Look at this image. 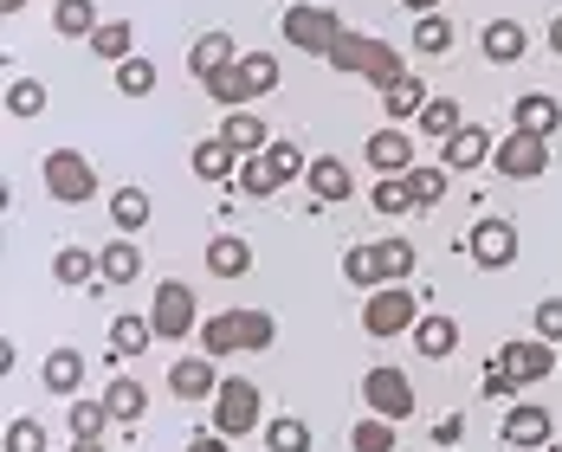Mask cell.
<instances>
[{
    "label": "cell",
    "instance_id": "31",
    "mask_svg": "<svg viewBox=\"0 0 562 452\" xmlns=\"http://www.w3.org/2000/svg\"><path fill=\"white\" fill-rule=\"evenodd\" d=\"M91 53L104 58V65L136 58V26H130V20H98V33H91Z\"/></svg>",
    "mask_w": 562,
    "mask_h": 452
},
{
    "label": "cell",
    "instance_id": "12",
    "mask_svg": "<svg viewBox=\"0 0 562 452\" xmlns=\"http://www.w3.org/2000/svg\"><path fill=\"white\" fill-rule=\"evenodd\" d=\"M465 252H472V265L505 272L510 259H517V226L510 221H479L472 233H465Z\"/></svg>",
    "mask_w": 562,
    "mask_h": 452
},
{
    "label": "cell",
    "instance_id": "14",
    "mask_svg": "<svg viewBox=\"0 0 562 452\" xmlns=\"http://www.w3.org/2000/svg\"><path fill=\"white\" fill-rule=\"evenodd\" d=\"M362 162H369L375 174H407V169H414V136H407L401 123H389V129H369Z\"/></svg>",
    "mask_w": 562,
    "mask_h": 452
},
{
    "label": "cell",
    "instance_id": "32",
    "mask_svg": "<svg viewBox=\"0 0 562 452\" xmlns=\"http://www.w3.org/2000/svg\"><path fill=\"white\" fill-rule=\"evenodd\" d=\"M149 342H156V324H149V317H116L111 324V362H136Z\"/></svg>",
    "mask_w": 562,
    "mask_h": 452
},
{
    "label": "cell",
    "instance_id": "10",
    "mask_svg": "<svg viewBox=\"0 0 562 452\" xmlns=\"http://www.w3.org/2000/svg\"><path fill=\"white\" fill-rule=\"evenodd\" d=\"M362 400H369V414H382V420L401 427V420L414 414V382H407L401 369L382 362V369H369V375H362Z\"/></svg>",
    "mask_w": 562,
    "mask_h": 452
},
{
    "label": "cell",
    "instance_id": "46",
    "mask_svg": "<svg viewBox=\"0 0 562 452\" xmlns=\"http://www.w3.org/2000/svg\"><path fill=\"white\" fill-rule=\"evenodd\" d=\"M530 337H543V342H562V297H543V304L530 310Z\"/></svg>",
    "mask_w": 562,
    "mask_h": 452
},
{
    "label": "cell",
    "instance_id": "13",
    "mask_svg": "<svg viewBox=\"0 0 562 452\" xmlns=\"http://www.w3.org/2000/svg\"><path fill=\"white\" fill-rule=\"evenodd\" d=\"M221 362H214V355H181V362H175L169 369V395L175 400H214L221 395Z\"/></svg>",
    "mask_w": 562,
    "mask_h": 452
},
{
    "label": "cell",
    "instance_id": "36",
    "mask_svg": "<svg viewBox=\"0 0 562 452\" xmlns=\"http://www.w3.org/2000/svg\"><path fill=\"white\" fill-rule=\"evenodd\" d=\"M239 84H246V98H266V91H279V58L272 53H239Z\"/></svg>",
    "mask_w": 562,
    "mask_h": 452
},
{
    "label": "cell",
    "instance_id": "19",
    "mask_svg": "<svg viewBox=\"0 0 562 452\" xmlns=\"http://www.w3.org/2000/svg\"><path fill=\"white\" fill-rule=\"evenodd\" d=\"M440 149H447V169H485V162L498 156V143H492L485 123H465L452 143H440Z\"/></svg>",
    "mask_w": 562,
    "mask_h": 452
},
{
    "label": "cell",
    "instance_id": "18",
    "mask_svg": "<svg viewBox=\"0 0 562 452\" xmlns=\"http://www.w3.org/2000/svg\"><path fill=\"white\" fill-rule=\"evenodd\" d=\"M550 427H557V420H550L543 400H517V407L505 414V447H543Z\"/></svg>",
    "mask_w": 562,
    "mask_h": 452
},
{
    "label": "cell",
    "instance_id": "44",
    "mask_svg": "<svg viewBox=\"0 0 562 452\" xmlns=\"http://www.w3.org/2000/svg\"><path fill=\"white\" fill-rule=\"evenodd\" d=\"M447 162H440V169H407V181H414V201H420V207H440V201H447Z\"/></svg>",
    "mask_w": 562,
    "mask_h": 452
},
{
    "label": "cell",
    "instance_id": "45",
    "mask_svg": "<svg viewBox=\"0 0 562 452\" xmlns=\"http://www.w3.org/2000/svg\"><path fill=\"white\" fill-rule=\"evenodd\" d=\"M7 452H46V427H40L33 414L7 420Z\"/></svg>",
    "mask_w": 562,
    "mask_h": 452
},
{
    "label": "cell",
    "instance_id": "48",
    "mask_svg": "<svg viewBox=\"0 0 562 452\" xmlns=\"http://www.w3.org/2000/svg\"><path fill=\"white\" fill-rule=\"evenodd\" d=\"M479 388H485L492 400H510V395H517V375H510L505 362L492 355V362H485V375H479Z\"/></svg>",
    "mask_w": 562,
    "mask_h": 452
},
{
    "label": "cell",
    "instance_id": "34",
    "mask_svg": "<svg viewBox=\"0 0 562 452\" xmlns=\"http://www.w3.org/2000/svg\"><path fill=\"white\" fill-rule=\"evenodd\" d=\"M40 111H46V84L26 78V71H13V78H7V116H13V123H33Z\"/></svg>",
    "mask_w": 562,
    "mask_h": 452
},
{
    "label": "cell",
    "instance_id": "30",
    "mask_svg": "<svg viewBox=\"0 0 562 452\" xmlns=\"http://www.w3.org/2000/svg\"><path fill=\"white\" fill-rule=\"evenodd\" d=\"M53 33L58 39H91L98 33V0H53Z\"/></svg>",
    "mask_w": 562,
    "mask_h": 452
},
{
    "label": "cell",
    "instance_id": "41",
    "mask_svg": "<svg viewBox=\"0 0 562 452\" xmlns=\"http://www.w3.org/2000/svg\"><path fill=\"white\" fill-rule=\"evenodd\" d=\"M111 226H116V233L149 226V194H143V188H116V194H111Z\"/></svg>",
    "mask_w": 562,
    "mask_h": 452
},
{
    "label": "cell",
    "instance_id": "54",
    "mask_svg": "<svg viewBox=\"0 0 562 452\" xmlns=\"http://www.w3.org/2000/svg\"><path fill=\"white\" fill-rule=\"evenodd\" d=\"M20 7H26V0H0V13H7V20H13V13H20Z\"/></svg>",
    "mask_w": 562,
    "mask_h": 452
},
{
    "label": "cell",
    "instance_id": "35",
    "mask_svg": "<svg viewBox=\"0 0 562 452\" xmlns=\"http://www.w3.org/2000/svg\"><path fill=\"white\" fill-rule=\"evenodd\" d=\"M116 420H111V407L104 400H71V414H65V433L71 440H104Z\"/></svg>",
    "mask_w": 562,
    "mask_h": 452
},
{
    "label": "cell",
    "instance_id": "39",
    "mask_svg": "<svg viewBox=\"0 0 562 452\" xmlns=\"http://www.w3.org/2000/svg\"><path fill=\"white\" fill-rule=\"evenodd\" d=\"M414 207H420V201H414V181H407V174H375V214H394V221H401V214H414Z\"/></svg>",
    "mask_w": 562,
    "mask_h": 452
},
{
    "label": "cell",
    "instance_id": "42",
    "mask_svg": "<svg viewBox=\"0 0 562 452\" xmlns=\"http://www.w3.org/2000/svg\"><path fill=\"white\" fill-rule=\"evenodd\" d=\"M156 78H162V71H156V58H123V65H116V91H123V98H149V91H156Z\"/></svg>",
    "mask_w": 562,
    "mask_h": 452
},
{
    "label": "cell",
    "instance_id": "43",
    "mask_svg": "<svg viewBox=\"0 0 562 452\" xmlns=\"http://www.w3.org/2000/svg\"><path fill=\"white\" fill-rule=\"evenodd\" d=\"M349 447H356V452H394V447H401V433H394V420H382V414H369V420H356Z\"/></svg>",
    "mask_w": 562,
    "mask_h": 452
},
{
    "label": "cell",
    "instance_id": "4",
    "mask_svg": "<svg viewBox=\"0 0 562 452\" xmlns=\"http://www.w3.org/2000/svg\"><path fill=\"white\" fill-rule=\"evenodd\" d=\"M279 26H284V46H297V53H311V58H330V46L349 33L337 7H317V0H297V7H284Z\"/></svg>",
    "mask_w": 562,
    "mask_h": 452
},
{
    "label": "cell",
    "instance_id": "27",
    "mask_svg": "<svg viewBox=\"0 0 562 452\" xmlns=\"http://www.w3.org/2000/svg\"><path fill=\"white\" fill-rule=\"evenodd\" d=\"M98 272H104L111 284H136V279H143V246H136L130 233H116L111 246L98 252Z\"/></svg>",
    "mask_w": 562,
    "mask_h": 452
},
{
    "label": "cell",
    "instance_id": "53",
    "mask_svg": "<svg viewBox=\"0 0 562 452\" xmlns=\"http://www.w3.org/2000/svg\"><path fill=\"white\" fill-rule=\"evenodd\" d=\"M71 452H104V440H71Z\"/></svg>",
    "mask_w": 562,
    "mask_h": 452
},
{
    "label": "cell",
    "instance_id": "33",
    "mask_svg": "<svg viewBox=\"0 0 562 452\" xmlns=\"http://www.w3.org/2000/svg\"><path fill=\"white\" fill-rule=\"evenodd\" d=\"M414 123H420V136H434V143H452V136L465 129V111H459L452 98H427V104H420V116H414Z\"/></svg>",
    "mask_w": 562,
    "mask_h": 452
},
{
    "label": "cell",
    "instance_id": "40",
    "mask_svg": "<svg viewBox=\"0 0 562 452\" xmlns=\"http://www.w3.org/2000/svg\"><path fill=\"white\" fill-rule=\"evenodd\" d=\"M259 440H266V452H311V427L297 414H279L272 427H259Z\"/></svg>",
    "mask_w": 562,
    "mask_h": 452
},
{
    "label": "cell",
    "instance_id": "17",
    "mask_svg": "<svg viewBox=\"0 0 562 452\" xmlns=\"http://www.w3.org/2000/svg\"><path fill=\"white\" fill-rule=\"evenodd\" d=\"M479 53L492 58V65H517V58L530 53L524 20H485V26H479Z\"/></svg>",
    "mask_w": 562,
    "mask_h": 452
},
{
    "label": "cell",
    "instance_id": "50",
    "mask_svg": "<svg viewBox=\"0 0 562 452\" xmlns=\"http://www.w3.org/2000/svg\"><path fill=\"white\" fill-rule=\"evenodd\" d=\"M434 440H440V447H459V440H465V420H459V414H447V420L434 427Z\"/></svg>",
    "mask_w": 562,
    "mask_h": 452
},
{
    "label": "cell",
    "instance_id": "20",
    "mask_svg": "<svg viewBox=\"0 0 562 452\" xmlns=\"http://www.w3.org/2000/svg\"><path fill=\"white\" fill-rule=\"evenodd\" d=\"M407 337H414V349H420V362H447L452 349H459V324H452V317H440V310H427Z\"/></svg>",
    "mask_w": 562,
    "mask_h": 452
},
{
    "label": "cell",
    "instance_id": "9",
    "mask_svg": "<svg viewBox=\"0 0 562 452\" xmlns=\"http://www.w3.org/2000/svg\"><path fill=\"white\" fill-rule=\"evenodd\" d=\"M498 174L505 181H537V174H550V136H530V129H510L505 143H498Z\"/></svg>",
    "mask_w": 562,
    "mask_h": 452
},
{
    "label": "cell",
    "instance_id": "11",
    "mask_svg": "<svg viewBox=\"0 0 562 452\" xmlns=\"http://www.w3.org/2000/svg\"><path fill=\"white\" fill-rule=\"evenodd\" d=\"M498 362L517 375V388H530V382H550V375H557V342H543V337H510L505 349H498Z\"/></svg>",
    "mask_w": 562,
    "mask_h": 452
},
{
    "label": "cell",
    "instance_id": "38",
    "mask_svg": "<svg viewBox=\"0 0 562 452\" xmlns=\"http://www.w3.org/2000/svg\"><path fill=\"white\" fill-rule=\"evenodd\" d=\"M53 279L58 284H98V279H104V272H98V252H85V246H58Z\"/></svg>",
    "mask_w": 562,
    "mask_h": 452
},
{
    "label": "cell",
    "instance_id": "7",
    "mask_svg": "<svg viewBox=\"0 0 562 452\" xmlns=\"http://www.w3.org/2000/svg\"><path fill=\"white\" fill-rule=\"evenodd\" d=\"M414 324H420V304H414L407 284H375L369 291V304H362V330L369 337H407Z\"/></svg>",
    "mask_w": 562,
    "mask_h": 452
},
{
    "label": "cell",
    "instance_id": "37",
    "mask_svg": "<svg viewBox=\"0 0 562 452\" xmlns=\"http://www.w3.org/2000/svg\"><path fill=\"white\" fill-rule=\"evenodd\" d=\"M452 39H459V33H452V20H440V13H420V20H414V53L420 58H447Z\"/></svg>",
    "mask_w": 562,
    "mask_h": 452
},
{
    "label": "cell",
    "instance_id": "52",
    "mask_svg": "<svg viewBox=\"0 0 562 452\" xmlns=\"http://www.w3.org/2000/svg\"><path fill=\"white\" fill-rule=\"evenodd\" d=\"M550 53L562 58V13H557V20H550Z\"/></svg>",
    "mask_w": 562,
    "mask_h": 452
},
{
    "label": "cell",
    "instance_id": "25",
    "mask_svg": "<svg viewBox=\"0 0 562 452\" xmlns=\"http://www.w3.org/2000/svg\"><path fill=\"white\" fill-rule=\"evenodd\" d=\"M98 400L111 407V420H116V427H130V420H143V414H149V388H143V382H130V375H111Z\"/></svg>",
    "mask_w": 562,
    "mask_h": 452
},
{
    "label": "cell",
    "instance_id": "22",
    "mask_svg": "<svg viewBox=\"0 0 562 452\" xmlns=\"http://www.w3.org/2000/svg\"><path fill=\"white\" fill-rule=\"evenodd\" d=\"M221 143L239 149V156H266V149H272V129H266L252 111H226L221 116Z\"/></svg>",
    "mask_w": 562,
    "mask_h": 452
},
{
    "label": "cell",
    "instance_id": "28",
    "mask_svg": "<svg viewBox=\"0 0 562 452\" xmlns=\"http://www.w3.org/2000/svg\"><path fill=\"white\" fill-rule=\"evenodd\" d=\"M188 169L201 174V181H233L239 174V149H226L221 136H207V143L188 149Z\"/></svg>",
    "mask_w": 562,
    "mask_h": 452
},
{
    "label": "cell",
    "instance_id": "2",
    "mask_svg": "<svg viewBox=\"0 0 562 452\" xmlns=\"http://www.w3.org/2000/svg\"><path fill=\"white\" fill-rule=\"evenodd\" d=\"M324 65H330V71H349V78H369L375 91H389L394 78L407 71V58L394 53L389 39H375V33H342Z\"/></svg>",
    "mask_w": 562,
    "mask_h": 452
},
{
    "label": "cell",
    "instance_id": "6",
    "mask_svg": "<svg viewBox=\"0 0 562 452\" xmlns=\"http://www.w3.org/2000/svg\"><path fill=\"white\" fill-rule=\"evenodd\" d=\"M149 324L162 342H181V337H201V304H194V284L188 279H162L156 297H149Z\"/></svg>",
    "mask_w": 562,
    "mask_h": 452
},
{
    "label": "cell",
    "instance_id": "51",
    "mask_svg": "<svg viewBox=\"0 0 562 452\" xmlns=\"http://www.w3.org/2000/svg\"><path fill=\"white\" fill-rule=\"evenodd\" d=\"M401 7H407L414 20H420V13H440V0H401Z\"/></svg>",
    "mask_w": 562,
    "mask_h": 452
},
{
    "label": "cell",
    "instance_id": "26",
    "mask_svg": "<svg viewBox=\"0 0 562 452\" xmlns=\"http://www.w3.org/2000/svg\"><path fill=\"white\" fill-rule=\"evenodd\" d=\"M420 104H427V71H401L389 91H382V111H389L394 123H414Z\"/></svg>",
    "mask_w": 562,
    "mask_h": 452
},
{
    "label": "cell",
    "instance_id": "3",
    "mask_svg": "<svg viewBox=\"0 0 562 452\" xmlns=\"http://www.w3.org/2000/svg\"><path fill=\"white\" fill-rule=\"evenodd\" d=\"M304 169H311V162H304V149H297L291 136H272V149H266V156H246V162H239V188H246L252 201H272L284 181H297Z\"/></svg>",
    "mask_w": 562,
    "mask_h": 452
},
{
    "label": "cell",
    "instance_id": "23",
    "mask_svg": "<svg viewBox=\"0 0 562 452\" xmlns=\"http://www.w3.org/2000/svg\"><path fill=\"white\" fill-rule=\"evenodd\" d=\"M375 252V284H401V279H414V239H401V233H389V239H375L369 246Z\"/></svg>",
    "mask_w": 562,
    "mask_h": 452
},
{
    "label": "cell",
    "instance_id": "24",
    "mask_svg": "<svg viewBox=\"0 0 562 452\" xmlns=\"http://www.w3.org/2000/svg\"><path fill=\"white\" fill-rule=\"evenodd\" d=\"M207 272H214V279H246V272H252V246H246L239 233H214V239H207Z\"/></svg>",
    "mask_w": 562,
    "mask_h": 452
},
{
    "label": "cell",
    "instance_id": "21",
    "mask_svg": "<svg viewBox=\"0 0 562 452\" xmlns=\"http://www.w3.org/2000/svg\"><path fill=\"white\" fill-rule=\"evenodd\" d=\"M226 65H239V46H233V33H201L194 46H188V71L194 78H214V71H226Z\"/></svg>",
    "mask_w": 562,
    "mask_h": 452
},
{
    "label": "cell",
    "instance_id": "15",
    "mask_svg": "<svg viewBox=\"0 0 562 452\" xmlns=\"http://www.w3.org/2000/svg\"><path fill=\"white\" fill-rule=\"evenodd\" d=\"M85 369H91V362H85V349H71V342H65V349H53V355H46L40 388H46V395H58V400H78V388H85Z\"/></svg>",
    "mask_w": 562,
    "mask_h": 452
},
{
    "label": "cell",
    "instance_id": "5",
    "mask_svg": "<svg viewBox=\"0 0 562 452\" xmlns=\"http://www.w3.org/2000/svg\"><path fill=\"white\" fill-rule=\"evenodd\" d=\"M259 420H266V395H259V382H252V375H226L221 395H214V433L246 440V433H259Z\"/></svg>",
    "mask_w": 562,
    "mask_h": 452
},
{
    "label": "cell",
    "instance_id": "16",
    "mask_svg": "<svg viewBox=\"0 0 562 452\" xmlns=\"http://www.w3.org/2000/svg\"><path fill=\"white\" fill-rule=\"evenodd\" d=\"M304 188L317 194V207H342V201L356 194V174H349V162H337V156H317V162L304 169Z\"/></svg>",
    "mask_w": 562,
    "mask_h": 452
},
{
    "label": "cell",
    "instance_id": "47",
    "mask_svg": "<svg viewBox=\"0 0 562 452\" xmlns=\"http://www.w3.org/2000/svg\"><path fill=\"white\" fill-rule=\"evenodd\" d=\"M342 279L362 284V291H375V252H369V246H349V252H342Z\"/></svg>",
    "mask_w": 562,
    "mask_h": 452
},
{
    "label": "cell",
    "instance_id": "29",
    "mask_svg": "<svg viewBox=\"0 0 562 452\" xmlns=\"http://www.w3.org/2000/svg\"><path fill=\"white\" fill-rule=\"evenodd\" d=\"M557 116H562V104L550 98V91H524V98H517V111H510V123H517V129H530V136H550V129H557Z\"/></svg>",
    "mask_w": 562,
    "mask_h": 452
},
{
    "label": "cell",
    "instance_id": "49",
    "mask_svg": "<svg viewBox=\"0 0 562 452\" xmlns=\"http://www.w3.org/2000/svg\"><path fill=\"white\" fill-rule=\"evenodd\" d=\"M188 452H233V440H226V433H214V427H207V433H194V440H188Z\"/></svg>",
    "mask_w": 562,
    "mask_h": 452
},
{
    "label": "cell",
    "instance_id": "8",
    "mask_svg": "<svg viewBox=\"0 0 562 452\" xmlns=\"http://www.w3.org/2000/svg\"><path fill=\"white\" fill-rule=\"evenodd\" d=\"M46 194L65 201V207H85V201L98 194V174H91V162H85L78 149H53V156H46Z\"/></svg>",
    "mask_w": 562,
    "mask_h": 452
},
{
    "label": "cell",
    "instance_id": "1",
    "mask_svg": "<svg viewBox=\"0 0 562 452\" xmlns=\"http://www.w3.org/2000/svg\"><path fill=\"white\" fill-rule=\"evenodd\" d=\"M279 342V317L272 310H214L207 324H201V349L221 362V355H266Z\"/></svg>",
    "mask_w": 562,
    "mask_h": 452
}]
</instances>
